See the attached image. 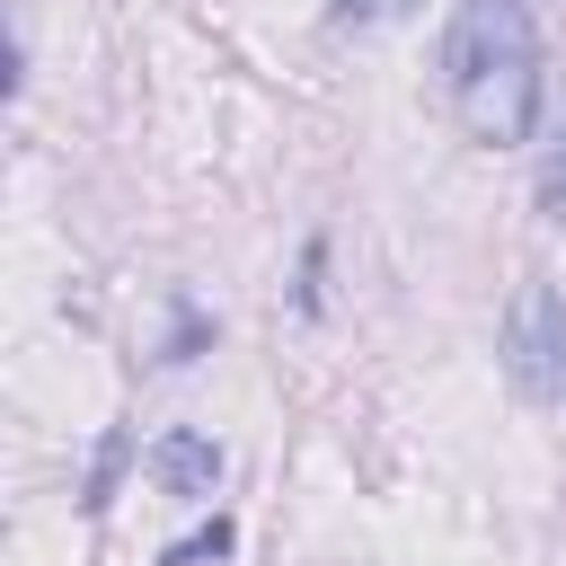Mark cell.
Returning <instances> with one entry per match:
<instances>
[{"label": "cell", "mask_w": 566, "mask_h": 566, "mask_svg": "<svg viewBox=\"0 0 566 566\" xmlns=\"http://www.w3.org/2000/svg\"><path fill=\"white\" fill-rule=\"evenodd\" d=\"M442 80H451V115L469 142H522L539 124V44H531V9L522 0H469L442 35Z\"/></svg>", "instance_id": "1"}, {"label": "cell", "mask_w": 566, "mask_h": 566, "mask_svg": "<svg viewBox=\"0 0 566 566\" xmlns=\"http://www.w3.org/2000/svg\"><path fill=\"white\" fill-rule=\"evenodd\" d=\"M230 539H239V531H230V522L212 513V522H203V531H186V539H177V548H168L159 566H212V557H230Z\"/></svg>", "instance_id": "4"}, {"label": "cell", "mask_w": 566, "mask_h": 566, "mask_svg": "<svg viewBox=\"0 0 566 566\" xmlns=\"http://www.w3.org/2000/svg\"><path fill=\"white\" fill-rule=\"evenodd\" d=\"M504 380L522 398H566V301L531 274L504 310Z\"/></svg>", "instance_id": "2"}, {"label": "cell", "mask_w": 566, "mask_h": 566, "mask_svg": "<svg viewBox=\"0 0 566 566\" xmlns=\"http://www.w3.org/2000/svg\"><path fill=\"white\" fill-rule=\"evenodd\" d=\"M150 478L195 504V495L221 486V442H203V433H159V442H150Z\"/></svg>", "instance_id": "3"}, {"label": "cell", "mask_w": 566, "mask_h": 566, "mask_svg": "<svg viewBox=\"0 0 566 566\" xmlns=\"http://www.w3.org/2000/svg\"><path fill=\"white\" fill-rule=\"evenodd\" d=\"M336 9H345L354 27H389V18H407L416 0H336Z\"/></svg>", "instance_id": "7"}, {"label": "cell", "mask_w": 566, "mask_h": 566, "mask_svg": "<svg viewBox=\"0 0 566 566\" xmlns=\"http://www.w3.org/2000/svg\"><path fill=\"white\" fill-rule=\"evenodd\" d=\"M115 469H124V433H106V442H97V469H88V495H80L88 513H97V504L115 495Z\"/></svg>", "instance_id": "6"}, {"label": "cell", "mask_w": 566, "mask_h": 566, "mask_svg": "<svg viewBox=\"0 0 566 566\" xmlns=\"http://www.w3.org/2000/svg\"><path fill=\"white\" fill-rule=\"evenodd\" d=\"M539 212L548 221H566V133L548 142V159H539Z\"/></svg>", "instance_id": "5"}]
</instances>
